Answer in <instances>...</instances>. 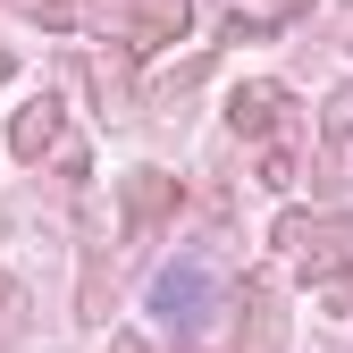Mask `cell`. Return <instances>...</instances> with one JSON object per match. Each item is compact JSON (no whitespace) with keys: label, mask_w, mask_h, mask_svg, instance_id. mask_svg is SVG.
<instances>
[{"label":"cell","mask_w":353,"mask_h":353,"mask_svg":"<svg viewBox=\"0 0 353 353\" xmlns=\"http://www.w3.org/2000/svg\"><path fill=\"white\" fill-rule=\"evenodd\" d=\"M0 76H9V51H0Z\"/></svg>","instance_id":"6"},{"label":"cell","mask_w":353,"mask_h":353,"mask_svg":"<svg viewBox=\"0 0 353 353\" xmlns=\"http://www.w3.org/2000/svg\"><path fill=\"white\" fill-rule=\"evenodd\" d=\"M51 143H59V110H51V101H34V110L17 118V152H26V160H42Z\"/></svg>","instance_id":"3"},{"label":"cell","mask_w":353,"mask_h":353,"mask_svg":"<svg viewBox=\"0 0 353 353\" xmlns=\"http://www.w3.org/2000/svg\"><path fill=\"white\" fill-rule=\"evenodd\" d=\"M185 34V0H135V42H176Z\"/></svg>","instance_id":"1"},{"label":"cell","mask_w":353,"mask_h":353,"mask_svg":"<svg viewBox=\"0 0 353 353\" xmlns=\"http://www.w3.org/2000/svg\"><path fill=\"white\" fill-rule=\"evenodd\" d=\"M236 135H270V118H278V84H252V93H236Z\"/></svg>","instance_id":"2"},{"label":"cell","mask_w":353,"mask_h":353,"mask_svg":"<svg viewBox=\"0 0 353 353\" xmlns=\"http://www.w3.org/2000/svg\"><path fill=\"white\" fill-rule=\"evenodd\" d=\"M42 17H51V26H76V17H84V0H42Z\"/></svg>","instance_id":"5"},{"label":"cell","mask_w":353,"mask_h":353,"mask_svg":"<svg viewBox=\"0 0 353 353\" xmlns=\"http://www.w3.org/2000/svg\"><path fill=\"white\" fill-rule=\"evenodd\" d=\"M160 303H168L176 320H194V303H202V270H168V278H160Z\"/></svg>","instance_id":"4"}]
</instances>
